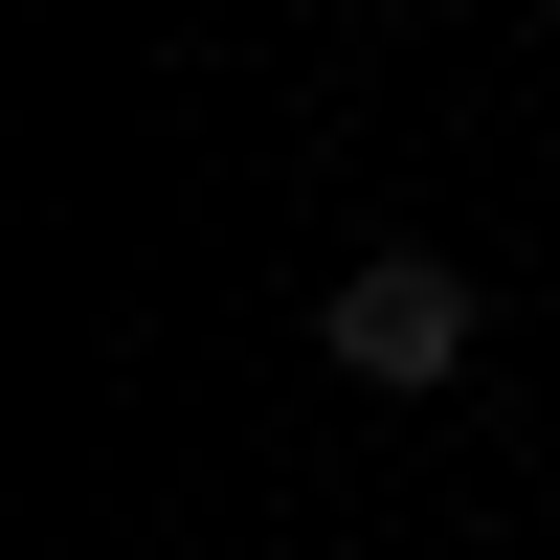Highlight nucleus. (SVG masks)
<instances>
[{
    "label": "nucleus",
    "mask_w": 560,
    "mask_h": 560,
    "mask_svg": "<svg viewBox=\"0 0 560 560\" xmlns=\"http://www.w3.org/2000/svg\"><path fill=\"white\" fill-rule=\"evenodd\" d=\"M314 359H337L359 404H427L448 359H471V269H448V247H382V269H337V314H314Z\"/></svg>",
    "instance_id": "1"
}]
</instances>
